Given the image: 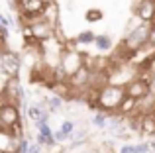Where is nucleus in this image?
Returning a JSON list of instances; mask_svg holds the SVG:
<instances>
[{"mask_svg":"<svg viewBox=\"0 0 155 153\" xmlns=\"http://www.w3.org/2000/svg\"><path fill=\"white\" fill-rule=\"evenodd\" d=\"M126 98V86L122 84H106L98 90V100L102 110H118Z\"/></svg>","mask_w":155,"mask_h":153,"instance_id":"f257e3e1","label":"nucleus"},{"mask_svg":"<svg viewBox=\"0 0 155 153\" xmlns=\"http://www.w3.org/2000/svg\"><path fill=\"white\" fill-rule=\"evenodd\" d=\"M126 96L137 100V102H143L145 98L151 96V79L145 75H140L134 80H130L126 84Z\"/></svg>","mask_w":155,"mask_h":153,"instance_id":"f03ea898","label":"nucleus"},{"mask_svg":"<svg viewBox=\"0 0 155 153\" xmlns=\"http://www.w3.org/2000/svg\"><path fill=\"white\" fill-rule=\"evenodd\" d=\"M24 35H31L34 39H38L39 43H47L53 39V24L47 22L45 18L34 20L31 24L24 26Z\"/></svg>","mask_w":155,"mask_h":153,"instance_id":"7ed1b4c3","label":"nucleus"},{"mask_svg":"<svg viewBox=\"0 0 155 153\" xmlns=\"http://www.w3.org/2000/svg\"><path fill=\"white\" fill-rule=\"evenodd\" d=\"M20 67H22V59L10 49H4L2 51V76L6 80L10 79H18L20 73Z\"/></svg>","mask_w":155,"mask_h":153,"instance_id":"20e7f679","label":"nucleus"},{"mask_svg":"<svg viewBox=\"0 0 155 153\" xmlns=\"http://www.w3.org/2000/svg\"><path fill=\"white\" fill-rule=\"evenodd\" d=\"M20 122H22L20 120V106L10 102H2V106H0V128L10 130Z\"/></svg>","mask_w":155,"mask_h":153,"instance_id":"39448f33","label":"nucleus"},{"mask_svg":"<svg viewBox=\"0 0 155 153\" xmlns=\"http://www.w3.org/2000/svg\"><path fill=\"white\" fill-rule=\"evenodd\" d=\"M136 16L143 24L155 22V0H140L136 4Z\"/></svg>","mask_w":155,"mask_h":153,"instance_id":"423d86ee","label":"nucleus"},{"mask_svg":"<svg viewBox=\"0 0 155 153\" xmlns=\"http://www.w3.org/2000/svg\"><path fill=\"white\" fill-rule=\"evenodd\" d=\"M73 132H75V122L63 120V122H61V128L55 132V139L57 142H67V139H71Z\"/></svg>","mask_w":155,"mask_h":153,"instance_id":"0eeeda50","label":"nucleus"},{"mask_svg":"<svg viewBox=\"0 0 155 153\" xmlns=\"http://www.w3.org/2000/svg\"><path fill=\"white\" fill-rule=\"evenodd\" d=\"M61 106H63V98H61V96H45L43 102H41V108H43V110H47L49 114H51V112H55V110H59Z\"/></svg>","mask_w":155,"mask_h":153,"instance_id":"6e6552de","label":"nucleus"},{"mask_svg":"<svg viewBox=\"0 0 155 153\" xmlns=\"http://www.w3.org/2000/svg\"><path fill=\"white\" fill-rule=\"evenodd\" d=\"M94 45H96L98 51H110V49H112V39H110V35L100 34V35H96Z\"/></svg>","mask_w":155,"mask_h":153,"instance_id":"1a4fd4ad","label":"nucleus"},{"mask_svg":"<svg viewBox=\"0 0 155 153\" xmlns=\"http://www.w3.org/2000/svg\"><path fill=\"white\" fill-rule=\"evenodd\" d=\"M102 18H104V12L100 10V8H88L87 14H84V20H87L88 24H96V22H100Z\"/></svg>","mask_w":155,"mask_h":153,"instance_id":"9d476101","label":"nucleus"},{"mask_svg":"<svg viewBox=\"0 0 155 153\" xmlns=\"http://www.w3.org/2000/svg\"><path fill=\"white\" fill-rule=\"evenodd\" d=\"M96 41V35L94 31H81L79 35L75 37V43H81V45H88V43H94Z\"/></svg>","mask_w":155,"mask_h":153,"instance_id":"9b49d317","label":"nucleus"},{"mask_svg":"<svg viewBox=\"0 0 155 153\" xmlns=\"http://www.w3.org/2000/svg\"><path fill=\"white\" fill-rule=\"evenodd\" d=\"M38 130H39V134L45 135L47 139H55V134H53V130L49 128V122H47V124H41V126H38ZM55 142H57V139H55Z\"/></svg>","mask_w":155,"mask_h":153,"instance_id":"f8f14e48","label":"nucleus"},{"mask_svg":"<svg viewBox=\"0 0 155 153\" xmlns=\"http://www.w3.org/2000/svg\"><path fill=\"white\" fill-rule=\"evenodd\" d=\"M92 124H94L96 128H108V118H106L104 114H96L94 118H92Z\"/></svg>","mask_w":155,"mask_h":153,"instance_id":"ddd939ff","label":"nucleus"},{"mask_svg":"<svg viewBox=\"0 0 155 153\" xmlns=\"http://www.w3.org/2000/svg\"><path fill=\"white\" fill-rule=\"evenodd\" d=\"M147 151H151L149 143H140V145H134V153H147Z\"/></svg>","mask_w":155,"mask_h":153,"instance_id":"4468645a","label":"nucleus"},{"mask_svg":"<svg viewBox=\"0 0 155 153\" xmlns=\"http://www.w3.org/2000/svg\"><path fill=\"white\" fill-rule=\"evenodd\" d=\"M149 47L155 49V22L151 24V31H149Z\"/></svg>","mask_w":155,"mask_h":153,"instance_id":"2eb2a0df","label":"nucleus"},{"mask_svg":"<svg viewBox=\"0 0 155 153\" xmlns=\"http://www.w3.org/2000/svg\"><path fill=\"white\" fill-rule=\"evenodd\" d=\"M39 147H41L39 143H31L30 149H28V153H39Z\"/></svg>","mask_w":155,"mask_h":153,"instance_id":"dca6fc26","label":"nucleus"},{"mask_svg":"<svg viewBox=\"0 0 155 153\" xmlns=\"http://www.w3.org/2000/svg\"><path fill=\"white\" fill-rule=\"evenodd\" d=\"M120 153H134V145H122Z\"/></svg>","mask_w":155,"mask_h":153,"instance_id":"f3484780","label":"nucleus"},{"mask_svg":"<svg viewBox=\"0 0 155 153\" xmlns=\"http://www.w3.org/2000/svg\"><path fill=\"white\" fill-rule=\"evenodd\" d=\"M0 22H2V28H8V26H10V20H8L6 16H2V18H0Z\"/></svg>","mask_w":155,"mask_h":153,"instance_id":"a211bd4d","label":"nucleus"},{"mask_svg":"<svg viewBox=\"0 0 155 153\" xmlns=\"http://www.w3.org/2000/svg\"><path fill=\"white\" fill-rule=\"evenodd\" d=\"M149 147H151V151H155V135L151 138V142H149Z\"/></svg>","mask_w":155,"mask_h":153,"instance_id":"6ab92c4d","label":"nucleus"}]
</instances>
